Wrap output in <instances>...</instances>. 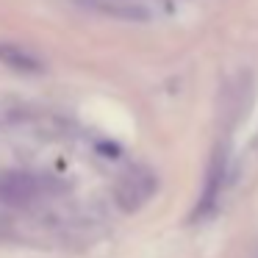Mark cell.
Here are the masks:
<instances>
[{
    "instance_id": "1",
    "label": "cell",
    "mask_w": 258,
    "mask_h": 258,
    "mask_svg": "<svg viewBox=\"0 0 258 258\" xmlns=\"http://www.w3.org/2000/svg\"><path fill=\"white\" fill-rule=\"evenodd\" d=\"M156 189H158V180L153 169L128 167L125 172H119L117 183H114V200L125 214H136L139 208H145L150 203Z\"/></svg>"
},
{
    "instance_id": "2",
    "label": "cell",
    "mask_w": 258,
    "mask_h": 258,
    "mask_svg": "<svg viewBox=\"0 0 258 258\" xmlns=\"http://www.w3.org/2000/svg\"><path fill=\"white\" fill-rule=\"evenodd\" d=\"M36 197H39V180L34 175L20 172V169L0 172V203L23 208V206H31Z\"/></svg>"
},
{
    "instance_id": "3",
    "label": "cell",
    "mask_w": 258,
    "mask_h": 258,
    "mask_svg": "<svg viewBox=\"0 0 258 258\" xmlns=\"http://www.w3.org/2000/svg\"><path fill=\"white\" fill-rule=\"evenodd\" d=\"M225 169H228V158H225V150H214L211 164H208L206 172V186H203L200 203L195 208V217H208L217 206V200L222 197V183H225Z\"/></svg>"
},
{
    "instance_id": "4",
    "label": "cell",
    "mask_w": 258,
    "mask_h": 258,
    "mask_svg": "<svg viewBox=\"0 0 258 258\" xmlns=\"http://www.w3.org/2000/svg\"><path fill=\"white\" fill-rule=\"evenodd\" d=\"M89 3L97 12L117 20H128V23H150L156 17V9L150 6V0H89Z\"/></svg>"
},
{
    "instance_id": "5",
    "label": "cell",
    "mask_w": 258,
    "mask_h": 258,
    "mask_svg": "<svg viewBox=\"0 0 258 258\" xmlns=\"http://www.w3.org/2000/svg\"><path fill=\"white\" fill-rule=\"evenodd\" d=\"M0 61L6 64L9 70L23 75H39L45 73V61L36 56L34 50L23 45H14V42H0Z\"/></svg>"
}]
</instances>
